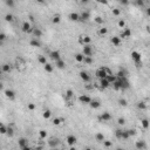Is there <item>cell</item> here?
I'll list each match as a JSON object with an SVG mask.
<instances>
[{"label": "cell", "instance_id": "obj_58", "mask_svg": "<svg viewBox=\"0 0 150 150\" xmlns=\"http://www.w3.org/2000/svg\"><path fill=\"white\" fill-rule=\"evenodd\" d=\"M145 13H147V15L150 16V7H148L147 10H145Z\"/></svg>", "mask_w": 150, "mask_h": 150}, {"label": "cell", "instance_id": "obj_47", "mask_svg": "<svg viewBox=\"0 0 150 150\" xmlns=\"http://www.w3.org/2000/svg\"><path fill=\"white\" fill-rule=\"evenodd\" d=\"M27 109H28L29 112H33V110L35 109V104H34L33 102H29V103L27 104Z\"/></svg>", "mask_w": 150, "mask_h": 150}, {"label": "cell", "instance_id": "obj_13", "mask_svg": "<svg viewBox=\"0 0 150 150\" xmlns=\"http://www.w3.org/2000/svg\"><path fill=\"white\" fill-rule=\"evenodd\" d=\"M49 58H50L52 60H54V61H56V60L61 59V56H60L59 50H52V52L49 53Z\"/></svg>", "mask_w": 150, "mask_h": 150}, {"label": "cell", "instance_id": "obj_6", "mask_svg": "<svg viewBox=\"0 0 150 150\" xmlns=\"http://www.w3.org/2000/svg\"><path fill=\"white\" fill-rule=\"evenodd\" d=\"M131 37V29L130 28H123V31L121 32V34H120V38L121 39H128V38Z\"/></svg>", "mask_w": 150, "mask_h": 150}, {"label": "cell", "instance_id": "obj_7", "mask_svg": "<svg viewBox=\"0 0 150 150\" xmlns=\"http://www.w3.org/2000/svg\"><path fill=\"white\" fill-rule=\"evenodd\" d=\"M66 142H67L68 145L73 147V145L77 142V138H76V136H74V135H68V136L66 137Z\"/></svg>", "mask_w": 150, "mask_h": 150}, {"label": "cell", "instance_id": "obj_30", "mask_svg": "<svg viewBox=\"0 0 150 150\" xmlns=\"http://www.w3.org/2000/svg\"><path fill=\"white\" fill-rule=\"evenodd\" d=\"M1 69H2V72H4V73H10V72H11V69H12V67L8 63H4V64H2V67H1Z\"/></svg>", "mask_w": 150, "mask_h": 150}, {"label": "cell", "instance_id": "obj_23", "mask_svg": "<svg viewBox=\"0 0 150 150\" xmlns=\"http://www.w3.org/2000/svg\"><path fill=\"white\" fill-rule=\"evenodd\" d=\"M29 45H31L32 47H41V42H40L38 39H32V40L29 41Z\"/></svg>", "mask_w": 150, "mask_h": 150}, {"label": "cell", "instance_id": "obj_60", "mask_svg": "<svg viewBox=\"0 0 150 150\" xmlns=\"http://www.w3.org/2000/svg\"><path fill=\"white\" fill-rule=\"evenodd\" d=\"M80 1L82 4H88V2H89V0H80Z\"/></svg>", "mask_w": 150, "mask_h": 150}, {"label": "cell", "instance_id": "obj_29", "mask_svg": "<svg viewBox=\"0 0 150 150\" xmlns=\"http://www.w3.org/2000/svg\"><path fill=\"white\" fill-rule=\"evenodd\" d=\"M47 136H48V134H47V131H46L45 129H41V130L39 131V137H40V139L47 138Z\"/></svg>", "mask_w": 150, "mask_h": 150}, {"label": "cell", "instance_id": "obj_57", "mask_svg": "<svg viewBox=\"0 0 150 150\" xmlns=\"http://www.w3.org/2000/svg\"><path fill=\"white\" fill-rule=\"evenodd\" d=\"M5 39H6V35L4 34V33H1V34H0V40H1V42H2Z\"/></svg>", "mask_w": 150, "mask_h": 150}, {"label": "cell", "instance_id": "obj_1", "mask_svg": "<svg viewBox=\"0 0 150 150\" xmlns=\"http://www.w3.org/2000/svg\"><path fill=\"white\" fill-rule=\"evenodd\" d=\"M112 74V72L108 69L107 67H101V68H99V69L95 72V76H96L97 79H104V77H107L108 75Z\"/></svg>", "mask_w": 150, "mask_h": 150}, {"label": "cell", "instance_id": "obj_12", "mask_svg": "<svg viewBox=\"0 0 150 150\" xmlns=\"http://www.w3.org/2000/svg\"><path fill=\"white\" fill-rule=\"evenodd\" d=\"M91 99L90 96H88V95H81L80 97H79V101L81 102V103H85V104H89L91 102Z\"/></svg>", "mask_w": 150, "mask_h": 150}, {"label": "cell", "instance_id": "obj_2", "mask_svg": "<svg viewBox=\"0 0 150 150\" xmlns=\"http://www.w3.org/2000/svg\"><path fill=\"white\" fill-rule=\"evenodd\" d=\"M130 55H131V59L134 60L135 66H136L137 68L142 67V55H141V53H138L137 50H133Z\"/></svg>", "mask_w": 150, "mask_h": 150}, {"label": "cell", "instance_id": "obj_18", "mask_svg": "<svg viewBox=\"0 0 150 150\" xmlns=\"http://www.w3.org/2000/svg\"><path fill=\"white\" fill-rule=\"evenodd\" d=\"M110 42L114 45V46H120L121 45V38L115 35V37H112L110 38Z\"/></svg>", "mask_w": 150, "mask_h": 150}, {"label": "cell", "instance_id": "obj_28", "mask_svg": "<svg viewBox=\"0 0 150 150\" xmlns=\"http://www.w3.org/2000/svg\"><path fill=\"white\" fill-rule=\"evenodd\" d=\"M33 34H34L35 38H41L42 37V31L40 28H34L33 29Z\"/></svg>", "mask_w": 150, "mask_h": 150}, {"label": "cell", "instance_id": "obj_42", "mask_svg": "<svg viewBox=\"0 0 150 150\" xmlns=\"http://www.w3.org/2000/svg\"><path fill=\"white\" fill-rule=\"evenodd\" d=\"M83 62H85V63H87V64H91L94 61H93V58H91V56H85Z\"/></svg>", "mask_w": 150, "mask_h": 150}, {"label": "cell", "instance_id": "obj_55", "mask_svg": "<svg viewBox=\"0 0 150 150\" xmlns=\"http://www.w3.org/2000/svg\"><path fill=\"white\" fill-rule=\"evenodd\" d=\"M129 134H130V136H134V135H136V130L135 129H130V130H128Z\"/></svg>", "mask_w": 150, "mask_h": 150}, {"label": "cell", "instance_id": "obj_16", "mask_svg": "<svg viewBox=\"0 0 150 150\" xmlns=\"http://www.w3.org/2000/svg\"><path fill=\"white\" fill-rule=\"evenodd\" d=\"M68 19H69L70 21H80V14L79 13H70L69 15H68Z\"/></svg>", "mask_w": 150, "mask_h": 150}, {"label": "cell", "instance_id": "obj_56", "mask_svg": "<svg viewBox=\"0 0 150 150\" xmlns=\"http://www.w3.org/2000/svg\"><path fill=\"white\" fill-rule=\"evenodd\" d=\"M120 2L122 4V5H124V6H127L129 4V0H120Z\"/></svg>", "mask_w": 150, "mask_h": 150}, {"label": "cell", "instance_id": "obj_19", "mask_svg": "<svg viewBox=\"0 0 150 150\" xmlns=\"http://www.w3.org/2000/svg\"><path fill=\"white\" fill-rule=\"evenodd\" d=\"M89 107L91 109H99V108L101 107V103H100V101H97V100H91V102L89 103Z\"/></svg>", "mask_w": 150, "mask_h": 150}, {"label": "cell", "instance_id": "obj_15", "mask_svg": "<svg viewBox=\"0 0 150 150\" xmlns=\"http://www.w3.org/2000/svg\"><path fill=\"white\" fill-rule=\"evenodd\" d=\"M5 96L10 100H14L15 99V91L12 90V89H7V90H5Z\"/></svg>", "mask_w": 150, "mask_h": 150}, {"label": "cell", "instance_id": "obj_3", "mask_svg": "<svg viewBox=\"0 0 150 150\" xmlns=\"http://www.w3.org/2000/svg\"><path fill=\"white\" fill-rule=\"evenodd\" d=\"M27 143H28V139L26 138V137H20L19 138V141H18V145H19V148L20 149H29V147L27 145Z\"/></svg>", "mask_w": 150, "mask_h": 150}, {"label": "cell", "instance_id": "obj_54", "mask_svg": "<svg viewBox=\"0 0 150 150\" xmlns=\"http://www.w3.org/2000/svg\"><path fill=\"white\" fill-rule=\"evenodd\" d=\"M99 4H102V5H108V0H95Z\"/></svg>", "mask_w": 150, "mask_h": 150}, {"label": "cell", "instance_id": "obj_39", "mask_svg": "<svg viewBox=\"0 0 150 150\" xmlns=\"http://www.w3.org/2000/svg\"><path fill=\"white\" fill-rule=\"evenodd\" d=\"M94 21L96 22L97 25H103L104 20H103V18H101V16H95L94 18Z\"/></svg>", "mask_w": 150, "mask_h": 150}, {"label": "cell", "instance_id": "obj_31", "mask_svg": "<svg viewBox=\"0 0 150 150\" xmlns=\"http://www.w3.org/2000/svg\"><path fill=\"white\" fill-rule=\"evenodd\" d=\"M15 63H16V67L19 68V67H25V61L21 59V58H18V59L15 60Z\"/></svg>", "mask_w": 150, "mask_h": 150}, {"label": "cell", "instance_id": "obj_51", "mask_svg": "<svg viewBox=\"0 0 150 150\" xmlns=\"http://www.w3.org/2000/svg\"><path fill=\"white\" fill-rule=\"evenodd\" d=\"M7 135H8L10 137H12V136L14 135V130H13V128H11V127H7Z\"/></svg>", "mask_w": 150, "mask_h": 150}, {"label": "cell", "instance_id": "obj_38", "mask_svg": "<svg viewBox=\"0 0 150 150\" xmlns=\"http://www.w3.org/2000/svg\"><path fill=\"white\" fill-rule=\"evenodd\" d=\"M122 131L123 130H121V129H116L115 130V136H116L117 139H122Z\"/></svg>", "mask_w": 150, "mask_h": 150}, {"label": "cell", "instance_id": "obj_17", "mask_svg": "<svg viewBox=\"0 0 150 150\" xmlns=\"http://www.w3.org/2000/svg\"><path fill=\"white\" fill-rule=\"evenodd\" d=\"M55 66H56V68H59V69H64V68H66V62H64L62 59H59L55 61Z\"/></svg>", "mask_w": 150, "mask_h": 150}, {"label": "cell", "instance_id": "obj_49", "mask_svg": "<svg viewBox=\"0 0 150 150\" xmlns=\"http://www.w3.org/2000/svg\"><path fill=\"white\" fill-rule=\"evenodd\" d=\"M117 25H118V27H120V28H125V21H124L123 19H121V20H118Z\"/></svg>", "mask_w": 150, "mask_h": 150}, {"label": "cell", "instance_id": "obj_11", "mask_svg": "<svg viewBox=\"0 0 150 150\" xmlns=\"http://www.w3.org/2000/svg\"><path fill=\"white\" fill-rule=\"evenodd\" d=\"M79 75H80V77L82 81H85V82H89V81H90V75L88 74L87 72H85V70H81Z\"/></svg>", "mask_w": 150, "mask_h": 150}, {"label": "cell", "instance_id": "obj_4", "mask_svg": "<svg viewBox=\"0 0 150 150\" xmlns=\"http://www.w3.org/2000/svg\"><path fill=\"white\" fill-rule=\"evenodd\" d=\"M82 53H83L85 56H91L94 54V50H93L90 45H85L83 48H82Z\"/></svg>", "mask_w": 150, "mask_h": 150}, {"label": "cell", "instance_id": "obj_44", "mask_svg": "<svg viewBox=\"0 0 150 150\" xmlns=\"http://www.w3.org/2000/svg\"><path fill=\"white\" fill-rule=\"evenodd\" d=\"M112 15H115V16L121 15V10H120V8H117V7L112 8Z\"/></svg>", "mask_w": 150, "mask_h": 150}, {"label": "cell", "instance_id": "obj_32", "mask_svg": "<svg viewBox=\"0 0 150 150\" xmlns=\"http://www.w3.org/2000/svg\"><path fill=\"white\" fill-rule=\"evenodd\" d=\"M50 116H52V112H50L49 109H47V110H45V112H42V117L45 118V120H48V118H50Z\"/></svg>", "mask_w": 150, "mask_h": 150}, {"label": "cell", "instance_id": "obj_59", "mask_svg": "<svg viewBox=\"0 0 150 150\" xmlns=\"http://www.w3.org/2000/svg\"><path fill=\"white\" fill-rule=\"evenodd\" d=\"M136 2H137V5L138 6H143V1H142V0H137Z\"/></svg>", "mask_w": 150, "mask_h": 150}, {"label": "cell", "instance_id": "obj_20", "mask_svg": "<svg viewBox=\"0 0 150 150\" xmlns=\"http://www.w3.org/2000/svg\"><path fill=\"white\" fill-rule=\"evenodd\" d=\"M43 69H45V72H47V73H53L54 67L52 63H48V62H47L46 64H43Z\"/></svg>", "mask_w": 150, "mask_h": 150}, {"label": "cell", "instance_id": "obj_50", "mask_svg": "<svg viewBox=\"0 0 150 150\" xmlns=\"http://www.w3.org/2000/svg\"><path fill=\"white\" fill-rule=\"evenodd\" d=\"M103 145L106 147V148H110V147H112V141H103Z\"/></svg>", "mask_w": 150, "mask_h": 150}, {"label": "cell", "instance_id": "obj_48", "mask_svg": "<svg viewBox=\"0 0 150 150\" xmlns=\"http://www.w3.org/2000/svg\"><path fill=\"white\" fill-rule=\"evenodd\" d=\"M0 134H2V135L7 134V128H6L4 124H1V125H0Z\"/></svg>", "mask_w": 150, "mask_h": 150}, {"label": "cell", "instance_id": "obj_37", "mask_svg": "<svg viewBox=\"0 0 150 150\" xmlns=\"http://www.w3.org/2000/svg\"><path fill=\"white\" fill-rule=\"evenodd\" d=\"M48 143H49V145H50L52 148H55L56 145L59 144V139H58V138H53L52 141H49Z\"/></svg>", "mask_w": 150, "mask_h": 150}, {"label": "cell", "instance_id": "obj_8", "mask_svg": "<svg viewBox=\"0 0 150 150\" xmlns=\"http://www.w3.org/2000/svg\"><path fill=\"white\" fill-rule=\"evenodd\" d=\"M100 87H101L102 89H106V88H109V87L112 86V83L109 82L107 77H104V79H100Z\"/></svg>", "mask_w": 150, "mask_h": 150}, {"label": "cell", "instance_id": "obj_41", "mask_svg": "<svg viewBox=\"0 0 150 150\" xmlns=\"http://www.w3.org/2000/svg\"><path fill=\"white\" fill-rule=\"evenodd\" d=\"M107 33H108V28H107V27H102V28H100V29H99V34H100V35H106Z\"/></svg>", "mask_w": 150, "mask_h": 150}, {"label": "cell", "instance_id": "obj_25", "mask_svg": "<svg viewBox=\"0 0 150 150\" xmlns=\"http://www.w3.org/2000/svg\"><path fill=\"white\" fill-rule=\"evenodd\" d=\"M135 147L137 148V149H144L145 147V142L144 141H136V143H135Z\"/></svg>", "mask_w": 150, "mask_h": 150}, {"label": "cell", "instance_id": "obj_46", "mask_svg": "<svg viewBox=\"0 0 150 150\" xmlns=\"http://www.w3.org/2000/svg\"><path fill=\"white\" fill-rule=\"evenodd\" d=\"M5 20L7 22H12L13 20H14V16L12 15V14H6V16H5Z\"/></svg>", "mask_w": 150, "mask_h": 150}, {"label": "cell", "instance_id": "obj_45", "mask_svg": "<svg viewBox=\"0 0 150 150\" xmlns=\"http://www.w3.org/2000/svg\"><path fill=\"white\" fill-rule=\"evenodd\" d=\"M123 76H127V72L124 69H120L117 73V77H123Z\"/></svg>", "mask_w": 150, "mask_h": 150}, {"label": "cell", "instance_id": "obj_35", "mask_svg": "<svg viewBox=\"0 0 150 150\" xmlns=\"http://www.w3.org/2000/svg\"><path fill=\"white\" fill-rule=\"evenodd\" d=\"M137 108L138 109H141V110H144V109H147V104H145V102H143V101H139V102H137Z\"/></svg>", "mask_w": 150, "mask_h": 150}, {"label": "cell", "instance_id": "obj_21", "mask_svg": "<svg viewBox=\"0 0 150 150\" xmlns=\"http://www.w3.org/2000/svg\"><path fill=\"white\" fill-rule=\"evenodd\" d=\"M74 59L76 62H83V60H85V55H83V53H77L75 54Z\"/></svg>", "mask_w": 150, "mask_h": 150}, {"label": "cell", "instance_id": "obj_36", "mask_svg": "<svg viewBox=\"0 0 150 150\" xmlns=\"http://www.w3.org/2000/svg\"><path fill=\"white\" fill-rule=\"evenodd\" d=\"M107 79L109 80V82H110V83H114L115 81L117 80V75H112V74H110V75H108V76H107Z\"/></svg>", "mask_w": 150, "mask_h": 150}, {"label": "cell", "instance_id": "obj_34", "mask_svg": "<svg viewBox=\"0 0 150 150\" xmlns=\"http://www.w3.org/2000/svg\"><path fill=\"white\" fill-rule=\"evenodd\" d=\"M95 138H96L97 142H103V141H104V135L102 134V133H97V134L95 135Z\"/></svg>", "mask_w": 150, "mask_h": 150}, {"label": "cell", "instance_id": "obj_24", "mask_svg": "<svg viewBox=\"0 0 150 150\" xmlns=\"http://www.w3.org/2000/svg\"><path fill=\"white\" fill-rule=\"evenodd\" d=\"M38 62L43 66V64L47 63V58H46L45 55H38Z\"/></svg>", "mask_w": 150, "mask_h": 150}, {"label": "cell", "instance_id": "obj_53", "mask_svg": "<svg viewBox=\"0 0 150 150\" xmlns=\"http://www.w3.org/2000/svg\"><path fill=\"white\" fill-rule=\"evenodd\" d=\"M117 123L120 124V125H123V124L125 123V120H124L123 117H120V118L117 120Z\"/></svg>", "mask_w": 150, "mask_h": 150}, {"label": "cell", "instance_id": "obj_43", "mask_svg": "<svg viewBox=\"0 0 150 150\" xmlns=\"http://www.w3.org/2000/svg\"><path fill=\"white\" fill-rule=\"evenodd\" d=\"M130 137V134H129L128 130H123L122 131V139H128Z\"/></svg>", "mask_w": 150, "mask_h": 150}, {"label": "cell", "instance_id": "obj_9", "mask_svg": "<svg viewBox=\"0 0 150 150\" xmlns=\"http://www.w3.org/2000/svg\"><path fill=\"white\" fill-rule=\"evenodd\" d=\"M21 29H22V32H25V33H31V32H33L32 26H31V24H29V22H28V21L22 22Z\"/></svg>", "mask_w": 150, "mask_h": 150}, {"label": "cell", "instance_id": "obj_40", "mask_svg": "<svg viewBox=\"0 0 150 150\" xmlns=\"http://www.w3.org/2000/svg\"><path fill=\"white\" fill-rule=\"evenodd\" d=\"M118 104L122 106V107H127V106H128V101H127L125 99H120V100H118Z\"/></svg>", "mask_w": 150, "mask_h": 150}, {"label": "cell", "instance_id": "obj_61", "mask_svg": "<svg viewBox=\"0 0 150 150\" xmlns=\"http://www.w3.org/2000/svg\"><path fill=\"white\" fill-rule=\"evenodd\" d=\"M45 1L46 0H37V2H39V4H45Z\"/></svg>", "mask_w": 150, "mask_h": 150}, {"label": "cell", "instance_id": "obj_5", "mask_svg": "<svg viewBox=\"0 0 150 150\" xmlns=\"http://www.w3.org/2000/svg\"><path fill=\"white\" fill-rule=\"evenodd\" d=\"M91 41V39L89 35H86V34H82V35H80V39H79V42L81 43V45H89Z\"/></svg>", "mask_w": 150, "mask_h": 150}, {"label": "cell", "instance_id": "obj_26", "mask_svg": "<svg viewBox=\"0 0 150 150\" xmlns=\"http://www.w3.org/2000/svg\"><path fill=\"white\" fill-rule=\"evenodd\" d=\"M64 94H66V100H70V99L74 97V91L72 90V89H67Z\"/></svg>", "mask_w": 150, "mask_h": 150}, {"label": "cell", "instance_id": "obj_10", "mask_svg": "<svg viewBox=\"0 0 150 150\" xmlns=\"http://www.w3.org/2000/svg\"><path fill=\"white\" fill-rule=\"evenodd\" d=\"M112 118V115H110L109 112H102V114H101V116L99 117V120H100V121H103V122H107V121H110Z\"/></svg>", "mask_w": 150, "mask_h": 150}, {"label": "cell", "instance_id": "obj_33", "mask_svg": "<svg viewBox=\"0 0 150 150\" xmlns=\"http://www.w3.org/2000/svg\"><path fill=\"white\" fill-rule=\"evenodd\" d=\"M61 21V16L59 15V14H55V15H53V18H52V22L53 24H59V22Z\"/></svg>", "mask_w": 150, "mask_h": 150}, {"label": "cell", "instance_id": "obj_27", "mask_svg": "<svg viewBox=\"0 0 150 150\" xmlns=\"http://www.w3.org/2000/svg\"><path fill=\"white\" fill-rule=\"evenodd\" d=\"M63 122H64V118H62V117H55L53 120L54 125H60V124H62Z\"/></svg>", "mask_w": 150, "mask_h": 150}, {"label": "cell", "instance_id": "obj_52", "mask_svg": "<svg viewBox=\"0 0 150 150\" xmlns=\"http://www.w3.org/2000/svg\"><path fill=\"white\" fill-rule=\"evenodd\" d=\"M5 2H6V5L8 6V7H11V8L14 7V5H15V4H14V0H6Z\"/></svg>", "mask_w": 150, "mask_h": 150}, {"label": "cell", "instance_id": "obj_14", "mask_svg": "<svg viewBox=\"0 0 150 150\" xmlns=\"http://www.w3.org/2000/svg\"><path fill=\"white\" fill-rule=\"evenodd\" d=\"M90 19V13L89 12H82L80 14V21H88Z\"/></svg>", "mask_w": 150, "mask_h": 150}, {"label": "cell", "instance_id": "obj_22", "mask_svg": "<svg viewBox=\"0 0 150 150\" xmlns=\"http://www.w3.org/2000/svg\"><path fill=\"white\" fill-rule=\"evenodd\" d=\"M141 125L143 127V129H148L150 127V122L148 118H142L141 120Z\"/></svg>", "mask_w": 150, "mask_h": 150}]
</instances>
